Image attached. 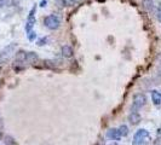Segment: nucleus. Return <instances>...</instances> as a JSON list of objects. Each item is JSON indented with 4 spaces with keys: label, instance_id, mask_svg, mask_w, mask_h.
<instances>
[{
    "label": "nucleus",
    "instance_id": "a211bd4d",
    "mask_svg": "<svg viewBox=\"0 0 161 145\" xmlns=\"http://www.w3.org/2000/svg\"><path fill=\"white\" fill-rule=\"evenodd\" d=\"M27 34H28V40H29V41H34L35 39H36V33H35L34 30L27 33Z\"/></svg>",
    "mask_w": 161,
    "mask_h": 145
},
{
    "label": "nucleus",
    "instance_id": "393cba45",
    "mask_svg": "<svg viewBox=\"0 0 161 145\" xmlns=\"http://www.w3.org/2000/svg\"><path fill=\"white\" fill-rule=\"evenodd\" d=\"M157 136H161V126L157 128Z\"/></svg>",
    "mask_w": 161,
    "mask_h": 145
},
{
    "label": "nucleus",
    "instance_id": "5701e85b",
    "mask_svg": "<svg viewBox=\"0 0 161 145\" xmlns=\"http://www.w3.org/2000/svg\"><path fill=\"white\" fill-rule=\"evenodd\" d=\"M154 145H161V138H160V136H159V138H157V139L155 140Z\"/></svg>",
    "mask_w": 161,
    "mask_h": 145
},
{
    "label": "nucleus",
    "instance_id": "423d86ee",
    "mask_svg": "<svg viewBox=\"0 0 161 145\" xmlns=\"http://www.w3.org/2000/svg\"><path fill=\"white\" fill-rule=\"evenodd\" d=\"M141 120H142V117H141V115H139L137 111H132V113L128 115V122H130L132 126L138 125V123L141 122Z\"/></svg>",
    "mask_w": 161,
    "mask_h": 145
},
{
    "label": "nucleus",
    "instance_id": "1a4fd4ad",
    "mask_svg": "<svg viewBox=\"0 0 161 145\" xmlns=\"http://www.w3.org/2000/svg\"><path fill=\"white\" fill-rule=\"evenodd\" d=\"M39 59V56L35 53V52H27V55H25V61L28 62V63H36Z\"/></svg>",
    "mask_w": 161,
    "mask_h": 145
},
{
    "label": "nucleus",
    "instance_id": "f8f14e48",
    "mask_svg": "<svg viewBox=\"0 0 161 145\" xmlns=\"http://www.w3.org/2000/svg\"><path fill=\"white\" fill-rule=\"evenodd\" d=\"M25 55L27 52H24L23 50H20L15 55V61H18V62H25Z\"/></svg>",
    "mask_w": 161,
    "mask_h": 145
},
{
    "label": "nucleus",
    "instance_id": "2eb2a0df",
    "mask_svg": "<svg viewBox=\"0 0 161 145\" xmlns=\"http://www.w3.org/2000/svg\"><path fill=\"white\" fill-rule=\"evenodd\" d=\"M44 67L49 68V69H55L56 64H55V62L51 61V59H46V61H44Z\"/></svg>",
    "mask_w": 161,
    "mask_h": 145
},
{
    "label": "nucleus",
    "instance_id": "0eeeda50",
    "mask_svg": "<svg viewBox=\"0 0 161 145\" xmlns=\"http://www.w3.org/2000/svg\"><path fill=\"white\" fill-rule=\"evenodd\" d=\"M61 52H62V56H63L64 58H72L73 55H74V51H73V48H72L69 45H64V46H62Z\"/></svg>",
    "mask_w": 161,
    "mask_h": 145
},
{
    "label": "nucleus",
    "instance_id": "dca6fc26",
    "mask_svg": "<svg viewBox=\"0 0 161 145\" xmlns=\"http://www.w3.org/2000/svg\"><path fill=\"white\" fill-rule=\"evenodd\" d=\"M4 143H5V145H16L15 139H13L11 136H5V138H4Z\"/></svg>",
    "mask_w": 161,
    "mask_h": 145
},
{
    "label": "nucleus",
    "instance_id": "20e7f679",
    "mask_svg": "<svg viewBox=\"0 0 161 145\" xmlns=\"http://www.w3.org/2000/svg\"><path fill=\"white\" fill-rule=\"evenodd\" d=\"M146 104V97L144 93H136L133 96V102H132V107L131 110L132 111H137L138 109H141L142 107Z\"/></svg>",
    "mask_w": 161,
    "mask_h": 145
},
{
    "label": "nucleus",
    "instance_id": "412c9836",
    "mask_svg": "<svg viewBox=\"0 0 161 145\" xmlns=\"http://www.w3.org/2000/svg\"><path fill=\"white\" fill-rule=\"evenodd\" d=\"M156 16H157L159 22L161 23V4H160V7H159V10H157V12H156Z\"/></svg>",
    "mask_w": 161,
    "mask_h": 145
},
{
    "label": "nucleus",
    "instance_id": "f257e3e1",
    "mask_svg": "<svg viewBox=\"0 0 161 145\" xmlns=\"http://www.w3.org/2000/svg\"><path fill=\"white\" fill-rule=\"evenodd\" d=\"M150 140H152V138H150L149 132L144 128H141L136 132L135 136H133L132 144L133 145H148L150 143Z\"/></svg>",
    "mask_w": 161,
    "mask_h": 145
},
{
    "label": "nucleus",
    "instance_id": "bb28decb",
    "mask_svg": "<svg viewBox=\"0 0 161 145\" xmlns=\"http://www.w3.org/2000/svg\"><path fill=\"white\" fill-rule=\"evenodd\" d=\"M0 71H1V67H0Z\"/></svg>",
    "mask_w": 161,
    "mask_h": 145
},
{
    "label": "nucleus",
    "instance_id": "9d476101",
    "mask_svg": "<svg viewBox=\"0 0 161 145\" xmlns=\"http://www.w3.org/2000/svg\"><path fill=\"white\" fill-rule=\"evenodd\" d=\"M34 24H35V17L28 16V19H27V23H25V32H27V33L32 32Z\"/></svg>",
    "mask_w": 161,
    "mask_h": 145
},
{
    "label": "nucleus",
    "instance_id": "f3484780",
    "mask_svg": "<svg viewBox=\"0 0 161 145\" xmlns=\"http://www.w3.org/2000/svg\"><path fill=\"white\" fill-rule=\"evenodd\" d=\"M76 1H78V0H62L63 6H68V7H70V6H74Z\"/></svg>",
    "mask_w": 161,
    "mask_h": 145
},
{
    "label": "nucleus",
    "instance_id": "6ab92c4d",
    "mask_svg": "<svg viewBox=\"0 0 161 145\" xmlns=\"http://www.w3.org/2000/svg\"><path fill=\"white\" fill-rule=\"evenodd\" d=\"M46 43H47V38H41L38 41V46H44V45H46Z\"/></svg>",
    "mask_w": 161,
    "mask_h": 145
},
{
    "label": "nucleus",
    "instance_id": "39448f33",
    "mask_svg": "<svg viewBox=\"0 0 161 145\" xmlns=\"http://www.w3.org/2000/svg\"><path fill=\"white\" fill-rule=\"evenodd\" d=\"M107 137H108L110 140H115V141H119L120 139L123 138L117 128H110V129H108V132H107Z\"/></svg>",
    "mask_w": 161,
    "mask_h": 145
},
{
    "label": "nucleus",
    "instance_id": "9b49d317",
    "mask_svg": "<svg viewBox=\"0 0 161 145\" xmlns=\"http://www.w3.org/2000/svg\"><path fill=\"white\" fill-rule=\"evenodd\" d=\"M143 6L146 11H154V9H155L153 0H143Z\"/></svg>",
    "mask_w": 161,
    "mask_h": 145
},
{
    "label": "nucleus",
    "instance_id": "4be33fe9",
    "mask_svg": "<svg viewBox=\"0 0 161 145\" xmlns=\"http://www.w3.org/2000/svg\"><path fill=\"white\" fill-rule=\"evenodd\" d=\"M47 5V1L46 0H41V1H40V7H45Z\"/></svg>",
    "mask_w": 161,
    "mask_h": 145
},
{
    "label": "nucleus",
    "instance_id": "aec40b11",
    "mask_svg": "<svg viewBox=\"0 0 161 145\" xmlns=\"http://www.w3.org/2000/svg\"><path fill=\"white\" fill-rule=\"evenodd\" d=\"M16 5V0H6V6H13Z\"/></svg>",
    "mask_w": 161,
    "mask_h": 145
},
{
    "label": "nucleus",
    "instance_id": "a878e982",
    "mask_svg": "<svg viewBox=\"0 0 161 145\" xmlns=\"http://www.w3.org/2000/svg\"><path fill=\"white\" fill-rule=\"evenodd\" d=\"M109 145H117L116 143H112V144H109Z\"/></svg>",
    "mask_w": 161,
    "mask_h": 145
},
{
    "label": "nucleus",
    "instance_id": "b1692460",
    "mask_svg": "<svg viewBox=\"0 0 161 145\" xmlns=\"http://www.w3.org/2000/svg\"><path fill=\"white\" fill-rule=\"evenodd\" d=\"M6 5V0H0V7H4Z\"/></svg>",
    "mask_w": 161,
    "mask_h": 145
},
{
    "label": "nucleus",
    "instance_id": "f03ea898",
    "mask_svg": "<svg viewBox=\"0 0 161 145\" xmlns=\"http://www.w3.org/2000/svg\"><path fill=\"white\" fill-rule=\"evenodd\" d=\"M17 44L12 43L10 45H7L6 47H4L1 51H0V64L6 63L10 61V58L12 57V55L15 53V50H16Z\"/></svg>",
    "mask_w": 161,
    "mask_h": 145
},
{
    "label": "nucleus",
    "instance_id": "ddd939ff",
    "mask_svg": "<svg viewBox=\"0 0 161 145\" xmlns=\"http://www.w3.org/2000/svg\"><path fill=\"white\" fill-rule=\"evenodd\" d=\"M117 129H119V132H120V134H121V137H126V136H128V133H130V129H128V127H127L126 125H121Z\"/></svg>",
    "mask_w": 161,
    "mask_h": 145
},
{
    "label": "nucleus",
    "instance_id": "7ed1b4c3",
    "mask_svg": "<svg viewBox=\"0 0 161 145\" xmlns=\"http://www.w3.org/2000/svg\"><path fill=\"white\" fill-rule=\"evenodd\" d=\"M44 24H45V27L47 29L56 30V29L59 28V25H61V19L56 15H50V16H46L44 18Z\"/></svg>",
    "mask_w": 161,
    "mask_h": 145
},
{
    "label": "nucleus",
    "instance_id": "4468645a",
    "mask_svg": "<svg viewBox=\"0 0 161 145\" xmlns=\"http://www.w3.org/2000/svg\"><path fill=\"white\" fill-rule=\"evenodd\" d=\"M23 62H18V61H15V63L12 64V68H13V70H15L16 73H18V71H21V70H23L24 69V67H23V64H22Z\"/></svg>",
    "mask_w": 161,
    "mask_h": 145
},
{
    "label": "nucleus",
    "instance_id": "cd10ccee",
    "mask_svg": "<svg viewBox=\"0 0 161 145\" xmlns=\"http://www.w3.org/2000/svg\"><path fill=\"white\" fill-rule=\"evenodd\" d=\"M0 138H1V134H0Z\"/></svg>",
    "mask_w": 161,
    "mask_h": 145
},
{
    "label": "nucleus",
    "instance_id": "6e6552de",
    "mask_svg": "<svg viewBox=\"0 0 161 145\" xmlns=\"http://www.w3.org/2000/svg\"><path fill=\"white\" fill-rule=\"evenodd\" d=\"M152 100L156 107L161 105V92H159L156 89H153L152 91Z\"/></svg>",
    "mask_w": 161,
    "mask_h": 145
}]
</instances>
